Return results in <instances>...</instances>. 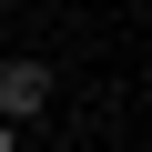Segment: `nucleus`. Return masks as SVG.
Wrapping results in <instances>:
<instances>
[{"label":"nucleus","instance_id":"1","mask_svg":"<svg viewBox=\"0 0 152 152\" xmlns=\"http://www.w3.org/2000/svg\"><path fill=\"white\" fill-rule=\"evenodd\" d=\"M41 102H51V71L41 61H10V71H0V122H31Z\"/></svg>","mask_w":152,"mask_h":152},{"label":"nucleus","instance_id":"2","mask_svg":"<svg viewBox=\"0 0 152 152\" xmlns=\"http://www.w3.org/2000/svg\"><path fill=\"white\" fill-rule=\"evenodd\" d=\"M0 152H10V122H0Z\"/></svg>","mask_w":152,"mask_h":152}]
</instances>
